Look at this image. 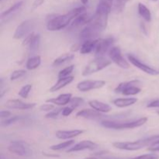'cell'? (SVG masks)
<instances>
[{
  "instance_id": "obj_13",
  "label": "cell",
  "mask_w": 159,
  "mask_h": 159,
  "mask_svg": "<svg viewBox=\"0 0 159 159\" xmlns=\"http://www.w3.org/2000/svg\"><path fill=\"white\" fill-rule=\"evenodd\" d=\"M127 58L128 61L136 68H138V69H140L141 71H144V73L148 75H157L159 74V71L155 70V68H153L152 67L148 66L146 64L143 63L138 58H137L136 57H134L132 54H127Z\"/></svg>"
},
{
  "instance_id": "obj_17",
  "label": "cell",
  "mask_w": 159,
  "mask_h": 159,
  "mask_svg": "<svg viewBox=\"0 0 159 159\" xmlns=\"http://www.w3.org/2000/svg\"><path fill=\"white\" fill-rule=\"evenodd\" d=\"M76 116L89 120H98L100 119L103 116L102 115V113L96 111V110L92 108V110L91 109H85V110H80L76 113Z\"/></svg>"
},
{
  "instance_id": "obj_1",
  "label": "cell",
  "mask_w": 159,
  "mask_h": 159,
  "mask_svg": "<svg viewBox=\"0 0 159 159\" xmlns=\"http://www.w3.org/2000/svg\"><path fill=\"white\" fill-rule=\"evenodd\" d=\"M85 11V6L75 8L68 13L63 15H54L49 19L47 23V29L49 31H57L66 28L71 23L75 18Z\"/></svg>"
},
{
  "instance_id": "obj_3",
  "label": "cell",
  "mask_w": 159,
  "mask_h": 159,
  "mask_svg": "<svg viewBox=\"0 0 159 159\" xmlns=\"http://www.w3.org/2000/svg\"><path fill=\"white\" fill-rule=\"evenodd\" d=\"M158 139H159V135H154V136L149 137V138H144V139L142 138V139L134 141H124V142L116 141V142L113 143V146L120 150L138 151L143 148L149 146L152 143Z\"/></svg>"
},
{
  "instance_id": "obj_14",
  "label": "cell",
  "mask_w": 159,
  "mask_h": 159,
  "mask_svg": "<svg viewBox=\"0 0 159 159\" xmlns=\"http://www.w3.org/2000/svg\"><path fill=\"white\" fill-rule=\"evenodd\" d=\"M114 39L113 37H107L105 39H99L96 48L95 49V54L96 57L103 56L107 52H109L110 48L113 47Z\"/></svg>"
},
{
  "instance_id": "obj_45",
  "label": "cell",
  "mask_w": 159,
  "mask_h": 159,
  "mask_svg": "<svg viewBox=\"0 0 159 159\" xmlns=\"http://www.w3.org/2000/svg\"><path fill=\"white\" fill-rule=\"evenodd\" d=\"M100 2H102L105 3V4L108 5L109 6H110V7L112 8V6H113V0H99Z\"/></svg>"
},
{
  "instance_id": "obj_31",
  "label": "cell",
  "mask_w": 159,
  "mask_h": 159,
  "mask_svg": "<svg viewBox=\"0 0 159 159\" xmlns=\"http://www.w3.org/2000/svg\"><path fill=\"white\" fill-rule=\"evenodd\" d=\"M32 88L33 86L30 84H27V85H23V86L20 89V91H19L18 95L20 97L23 98V99H26V98L28 97V96H29L30 91L32 90Z\"/></svg>"
},
{
  "instance_id": "obj_27",
  "label": "cell",
  "mask_w": 159,
  "mask_h": 159,
  "mask_svg": "<svg viewBox=\"0 0 159 159\" xmlns=\"http://www.w3.org/2000/svg\"><path fill=\"white\" fill-rule=\"evenodd\" d=\"M75 58V55L70 53H67V54H64L62 55L59 56L58 57L55 59L53 62V66H60V65H63V64L66 63L68 61H71Z\"/></svg>"
},
{
  "instance_id": "obj_25",
  "label": "cell",
  "mask_w": 159,
  "mask_h": 159,
  "mask_svg": "<svg viewBox=\"0 0 159 159\" xmlns=\"http://www.w3.org/2000/svg\"><path fill=\"white\" fill-rule=\"evenodd\" d=\"M138 10L139 15L145 20L146 22H151L152 21V12H151L150 9L147 7L144 4L140 2L138 3Z\"/></svg>"
},
{
  "instance_id": "obj_50",
  "label": "cell",
  "mask_w": 159,
  "mask_h": 159,
  "mask_svg": "<svg viewBox=\"0 0 159 159\" xmlns=\"http://www.w3.org/2000/svg\"><path fill=\"white\" fill-rule=\"evenodd\" d=\"M158 114H159V111H158Z\"/></svg>"
},
{
  "instance_id": "obj_11",
  "label": "cell",
  "mask_w": 159,
  "mask_h": 159,
  "mask_svg": "<svg viewBox=\"0 0 159 159\" xmlns=\"http://www.w3.org/2000/svg\"><path fill=\"white\" fill-rule=\"evenodd\" d=\"M23 6V1H19L12 5L10 8L2 12L1 16H0V20H1L2 23H6L10 21L12 18H14V16H16L20 12Z\"/></svg>"
},
{
  "instance_id": "obj_41",
  "label": "cell",
  "mask_w": 159,
  "mask_h": 159,
  "mask_svg": "<svg viewBox=\"0 0 159 159\" xmlns=\"http://www.w3.org/2000/svg\"><path fill=\"white\" fill-rule=\"evenodd\" d=\"M34 34H34V32H32V33H30V34H28V35L25 37L24 40H23V44L25 45V46H28V45L30 44V43L31 40H32Z\"/></svg>"
},
{
  "instance_id": "obj_33",
  "label": "cell",
  "mask_w": 159,
  "mask_h": 159,
  "mask_svg": "<svg viewBox=\"0 0 159 159\" xmlns=\"http://www.w3.org/2000/svg\"><path fill=\"white\" fill-rule=\"evenodd\" d=\"M75 68V65H71L70 66L66 67L64 69L61 70L58 73V79L60 78H65V77H68V76H70L71 73L72 72L73 70Z\"/></svg>"
},
{
  "instance_id": "obj_15",
  "label": "cell",
  "mask_w": 159,
  "mask_h": 159,
  "mask_svg": "<svg viewBox=\"0 0 159 159\" xmlns=\"http://www.w3.org/2000/svg\"><path fill=\"white\" fill-rule=\"evenodd\" d=\"M96 148H97V144L96 143L89 141V140H85V141H82L73 145L67 151V152L71 153V152H77L84 150H94Z\"/></svg>"
},
{
  "instance_id": "obj_6",
  "label": "cell",
  "mask_w": 159,
  "mask_h": 159,
  "mask_svg": "<svg viewBox=\"0 0 159 159\" xmlns=\"http://www.w3.org/2000/svg\"><path fill=\"white\" fill-rule=\"evenodd\" d=\"M140 83L141 82L137 79L121 82L115 88L114 92L116 93H121L124 96H135L141 92V89L138 86Z\"/></svg>"
},
{
  "instance_id": "obj_37",
  "label": "cell",
  "mask_w": 159,
  "mask_h": 159,
  "mask_svg": "<svg viewBox=\"0 0 159 159\" xmlns=\"http://www.w3.org/2000/svg\"><path fill=\"white\" fill-rule=\"evenodd\" d=\"M159 155L155 153H151V154H145V155H139V156L134 157V158L131 159H158Z\"/></svg>"
},
{
  "instance_id": "obj_35",
  "label": "cell",
  "mask_w": 159,
  "mask_h": 159,
  "mask_svg": "<svg viewBox=\"0 0 159 159\" xmlns=\"http://www.w3.org/2000/svg\"><path fill=\"white\" fill-rule=\"evenodd\" d=\"M84 103V99L82 97H72L69 102V106L72 108L76 109Z\"/></svg>"
},
{
  "instance_id": "obj_23",
  "label": "cell",
  "mask_w": 159,
  "mask_h": 159,
  "mask_svg": "<svg viewBox=\"0 0 159 159\" xmlns=\"http://www.w3.org/2000/svg\"><path fill=\"white\" fill-rule=\"evenodd\" d=\"M138 102L137 98H118L113 101V103L119 108L130 107Z\"/></svg>"
},
{
  "instance_id": "obj_32",
  "label": "cell",
  "mask_w": 159,
  "mask_h": 159,
  "mask_svg": "<svg viewBox=\"0 0 159 159\" xmlns=\"http://www.w3.org/2000/svg\"><path fill=\"white\" fill-rule=\"evenodd\" d=\"M21 119H22V116H11V117L6 118L5 120L2 121L1 126L2 127H8V126H10L12 125V124H15L16 122L20 120Z\"/></svg>"
},
{
  "instance_id": "obj_12",
  "label": "cell",
  "mask_w": 159,
  "mask_h": 159,
  "mask_svg": "<svg viewBox=\"0 0 159 159\" xmlns=\"http://www.w3.org/2000/svg\"><path fill=\"white\" fill-rule=\"evenodd\" d=\"M106 85L103 80H85L77 84V89L81 92H89L101 89Z\"/></svg>"
},
{
  "instance_id": "obj_16",
  "label": "cell",
  "mask_w": 159,
  "mask_h": 159,
  "mask_svg": "<svg viewBox=\"0 0 159 159\" xmlns=\"http://www.w3.org/2000/svg\"><path fill=\"white\" fill-rule=\"evenodd\" d=\"M6 107L9 109H13V110H30L36 107V103H28L24 102L20 99H9L6 102Z\"/></svg>"
},
{
  "instance_id": "obj_2",
  "label": "cell",
  "mask_w": 159,
  "mask_h": 159,
  "mask_svg": "<svg viewBox=\"0 0 159 159\" xmlns=\"http://www.w3.org/2000/svg\"><path fill=\"white\" fill-rule=\"evenodd\" d=\"M111 11L112 8L110 6L99 1L96 7V12L91 17V20L89 22V23L95 25L103 31L107 28L109 14Z\"/></svg>"
},
{
  "instance_id": "obj_9",
  "label": "cell",
  "mask_w": 159,
  "mask_h": 159,
  "mask_svg": "<svg viewBox=\"0 0 159 159\" xmlns=\"http://www.w3.org/2000/svg\"><path fill=\"white\" fill-rule=\"evenodd\" d=\"M109 57L110 60L114 62L116 65L124 69H128L130 68V64L125 60L121 53V50L119 47H112L109 51Z\"/></svg>"
},
{
  "instance_id": "obj_40",
  "label": "cell",
  "mask_w": 159,
  "mask_h": 159,
  "mask_svg": "<svg viewBox=\"0 0 159 159\" xmlns=\"http://www.w3.org/2000/svg\"><path fill=\"white\" fill-rule=\"evenodd\" d=\"M54 108V104H43L40 107V110L41 111H47V112H50Z\"/></svg>"
},
{
  "instance_id": "obj_18",
  "label": "cell",
  "mask_w": 159,
  "mask_h": 159,
  "mask_svg": "<svg viewBox=\"0 0 159 159\" xmlns=\"http://www.w3.org/2000/svg\"><path fill=\"white\" fill-rule=\"evenodd\" d=\"M72 98V95L71 93H65V94H61L58 96L52 99H48L46 102L48 103H52L54 105L57 106H65L69 103Z\"/></svg>"
},
{
  "instance_id": "obj_38",
  "label": "cell",
  "mask_w": 159,
  "mask_h": 159,
  "mask_svg": "<svg viewBox=\"0 0 159 159\" xmlns=\"http://www.w3.org/2000/svg\"><path fill=\"white\" fill-rule=\"evenodd\" d=\"M148 150L152 152H159V139L154 141L153 143L150 144L148 148Z\"/></svg>"
},
{
  "instance_id": "obj_44",
  "label": "cell",
  "mask_w": 159,
  "mask_h": 159,
  "mask_svg": "<svg viewBox=\"0 0 159 159\" xmlns=\"http://www.w3.org/2000/svg\"><path fill=\"white\" fill-rule=\"evenodd\" d=\"M11 112L8 110H2L0 112V117L1 118H8L11 116Z\"/></svg>"
},
{
  "instance_id": "obj_46",
  "label": "cell",
  "mask_w": 159,
  "mask_h": 159,
  "mask_svg": "<svg viewBox=\"0 0 159 159\" xmlns=\"http://www.w3.org/2000/svg\"><path fill=\"white\" fill-rule=\"evenodd\" d=\"M80 1H81V2H82L83 5H86L87 3H88L89 0H80Z\"/></svg>"
},
{
  "instance_id": "obj_22",
  "label": "cell",
  "mask_w": 159,
  "mask_h": 159,
  "mask_svg": "<svg viewBox=\"0 0 159 159\" xmlns=\"http://www.w3.org/2000/svg\"><path fill=\"white\" fill-rule=\"evenodd\" d=\"M98 42H99V39L84 41V43L80 47V53L82 54H87L93 52L96 49Z\"/></svg>"
},
{
  "instance_id": "obj_43",
  "label": "cell",
  "mask_w": 159,
  "mask_h": 159,
  "mask_svg": "<svg viewBox=\"0 0 159 159\" xmlns=\"http://www.w3.org/2000/svg\"><path fill=\"white\" fill-rule=\"evenodd\" d=\"M43 2H44V0H34L32 5V8L33 9H37L39 6H41Z\"/></svg>"
},
{
  "instance_id": "obj_39",
  "label": "cell",
  "mask_w": 159,
  "mask_h": 159,
  "mask_svg": "<svg viewBox=\"0 0 159 159\" xmlns=\"http://www.w3.org/2000/svg\"><path fill=\"white\" fill-rule=\"evenodd\" d=\"M75 109L72 108L71 107H66L65 108H62V111H61V115L63 116H68L72 113V112L74 111Z\"/></svg>"
},
{
  "instance_id": "obj_26",
  "label": "cell",
  "mask_w": 159,
  "mask_h": 159,
  "mask_svg": "<svg viewBox=\"0 0 159 159\" xmlns=\"http://www.w3.org/2000/svg\"><path fill=\"white\" fill-rule=\"evenodd\" d=\"M40 64H41V57H40V56H32L26 61V68L28 70H34L38 68Z\"/></svg>"
},
{
  "instance_id": "obj_34",
  "label": "cell",
  "mask_w": 159,
  "mask_h": 159,
  "mask_svg": "<svg viewBox=\"0 0 159 159\" xmlns=\"http://www.w3.org/2000/svg\"><path fill=\"white\" fill-rule=\"evenodd\" d=\"M26 74V71L25 70L20 69V70H16V71H12V74L10 75V80L11 81H16L17 79H21L22 77Z\"/></svg>"
},
{
  "instance_id": "obj_28",
  "label": "cell",
  "mask_w": 159,
  "mask_h": 159,
  "mask_svg": "<svg viewBox=\"0 0 159 159\" xmlns=\"http://www.w3.org/2000/svg\"><path fill=\"white\" fill-rule=\"evenodd\" d=\"M40 43V35L39 34H34V37H33L32 40L30 41L29 46V51L31 54H34L37 52L39 49Z\"/></svg>"
},
{
  "instance_id": "obj_7",
  "label": "cell",
  "mask_w": 159,
  "mask_h": 159,
  "mask_svg": "<svg viewBox=\"0 0 159 159\" xmlns=\"http://www.w3.org/2000/svg\"><path fill=\"white\" fill-rule=\"evenodd\" d=\"M9 152L21 157H30L32 155V150L30 146L26 141H11L8 146Z\"/></svg>"
},
{
  "instance_id": "obj_47",
  "label": "cell",
  "mask_w": 159,
  "mask_h": 159,
  "mask_svg": "<svg viewBox=\"0 0 159 159\" xmlns=\"http://www.w3.org/2000/svg\"><path fill=\"white\" fill-rule=\"evenodd\" d=\"M103 159H124V158H105Z\"/></svg>"
},
{
  "instance_id": "obj_21",
  "label": "cell",
  "mask_w": 159,
  "mask_h": 159,
  "mask_svg": "<svg viewBox=\"0 0 159 159\" xmlns=\"http://www.w3.org/2000/svg\"><path fill=\"white\" fill-rule=\"evenodd\" d=\"M74 80V77L73 76H68V77L65 78H60L58 79L57 82L50 89L49 92L51 93H54V92H57L58 90L61 89L64 87L67 86L69 84H71V82Z\"/></svg>"
},
{
  "instance_id": "obj_5",
  "label": "cell",
  "mask_w": 159,
  "mask_h": 159,
  "mask_svg": "<svg viewBox=\"0 0 159 159\" xmlns=\"http://www.w3.org/2000/svg\"><path fill=\"white\" fill-rule=\"evenodd\" d=\"M111 63L112 61L106 58L103 56L96 57V58L92 60L91 61L89 62L85 65V68L82 70V74L83 76L91 75L94 74V73L98 72V71L107 68L109 65H111Z\"/></svg>"
},
{
  "instance_id": "obj_20",
  "label": "cell",
  "mask_w": 159,
  "mask_h": 159,
  "mask_svg": "<svg viewBox=\"0 0 159 159\" xmlns=\"http://www.w3.org/2000/svg\"><path fill=\"white\" fill-rule=\"evenodd\" d=\"M88 103L92 108L96 110V111L100 112V113H109L112 110L111 107L109 104L102 102V101L96 100V99L89 101Z\"/></svg>"
},
{
  "instance_id": "obj_48",
  "label": "cell",
  "mask_w": 159,
  "mask_h": 159,
  "mask_svg": "<svg viewBox=\"0 0 159 159\" xmlns=\"http://www.w3.org/2000/svg\"><path fill=\"white\" fill-rule=\"evenodd\" d=\"M83 159H98V158H95V157H89V158H83Z\"/></svg>"
},
{
  "instance_id": "obj_10",
  "label": "cell",
  "mask_w": 159,
  "mask_h": 159,
  "mask_svg": "<svg viewBox=\"0 0 159 159\" xmlns=\"http://www.w3.org/2000/svg\"><path fill=\"white\" fill-rule=\"evenodd\" d=\"M102 32L100 28L97 27L95 25L88 23L86 24L85 27L81 31L80 37L81 39L84 41L89 40H96Z\"/></svg>"
},
{
  "instance_id": "obj_8",
  "label": "cell",
  "mask_w": 159,
  "mask_h": 159,
  "mask_svg": "<svg viewBox=\"0 0 159 159\" xmlns=\"http://www.w3.org/2000/svg\"><path fill=\"white\" fill-rule=\"evenodd\" d=\"M35 26V22L34 20H26L22 22L16 29L13 34V38L16 40L24 38L28 34L32 33V30Z\"/></svg>"
},
{
  "instance_id": "obj_24",
  "label": "cell",
  "mask_w": 159,
  "mask_h": 159,
  "mask_svg": "<svg viewBox=\"0 0 159 159\" xmlns=\"http://www.w3.org/2000/svg\"><path fill=\"white\" fill-rule=\"evenodd\" d=\"M91 17L92 16H89V14L83 12L73 20L71 23V27H78V26H82L84 24H88L89 22L91 20Z\"/></svg>"
},
{
  "instance_id": "obj_29",
  "label": "cell",
  "mask_w": 159,
  "mask_h": 159,
  "mask_svg": "<svg viewBox=\"0 0 159 159\" xmlns=\"http://www.w3.org/2000/svg\"><path fill=\"white\" fill-rule=\"evenodd\" d=\"M129 0H113V6H112V11L116 13L122 12L125 5Z\"/></svg>"
},
{
  "instance_id": "obj_49",
  "label": "cell",
  "mask_w": 159,
  "mask_h": 159,
  "mask_svg": "<svg viewBox=\"0 0 159 159\" xmlns=\"http://www.w3.org/2000/svg\"><path fill=\"white\" fill-rule=\"evenodd\" d=\"M152 1H153V2H156V1H158V0H152Z\"/></svg>"
},
{
  "instance_id": "obj_19",
  "label": "cell",
  "mask_w": 159,
  "mask_h": 159,
  "mask_svg": "<svg viewBox=\"0 0 159 159\" xmlns=\"http://www.w3.org/2000/svg\"><path fill=\"white\" fill-rule=\"evenodd\" d=\"M83 132L82 130H78V129L71 130H57L55 135L60 140H69L81 135Z\"/></svg>"
},
{
  "instance_id": "obj_30",
  "label": "cell",
  "mask_w": 159,
  "mask_h": 159,
  "mask_svg": "<svg viewBox=\"0 0 159 159\" xmlns=\"http://www.w3.org/2000/svg\"><path fill=\"white\" fill-rule=\"evenodd\" d=\"M74 144H75L74 140H68V141H65V142L60 143V144H54V145L51 146L50 148L53 151H61V150H64V149L65 148H70Z\"/></svg>"
},
{
  "instance_id": "obj_42",
  "label": "cell",
  "mask_w": 159,
  "mask_h": 159,
  "mask_svg": "<svg viewBox=\"0 0 159 159\" xmlns=\"http://www.w3.org/2000/svg\"><path fill=\"white\" fill-rule=\"evenodd\" d=\"M148 108H159V99L152 101L147 105Z\"/></svg>"
},
{
  "instance_id": "obj_4",
  "label": "cell",
  "mask_w": 159,
  "mask_h": 159,
  "mask_svg": "<svg viewBox=\"0 0 159 159\" xmlns=\"http://www.w3.org/2000/svg\"><path fill=\"white\" fill-rule=\"evenodd\" d=\"M148 118L142 117L138 120L130 121H114V120H102L101 125L108 129L113 130H124V129H134L141 127L147 123Z\"/></svg>"
},
{
  "instance_id": "obj_36",
  "label": "cell",
  "mask_w": 159,
  "mask_h": 159,
  "mask_svg": "<svg viewBox=\"0 0 159 159\" xmlns=\"http://www.w3.org/2000/svg\"><path fill=\"white\" fill-rule=\"evenodd\" d=\"M61 108H58L56 109V110H51V111H50L49 113H48L45 115V118H47V119H56V118H57V116L60 115V113H61Z\"/></svg>"
}]
</instances>
